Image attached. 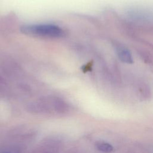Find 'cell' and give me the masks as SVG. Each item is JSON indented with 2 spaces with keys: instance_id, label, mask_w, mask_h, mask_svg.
Wrapping results in <instances>:
<instances>
[{
  "instance_id": "1",
  "label": "cell",
  "mask_w": 153,
  "mask_h": 153,
  "mask_svg": "<svg viewBox=\"0 0 153 153\" xmlns=\"http://www.w3.org/2000/svg\"><path fill=\"white\" fill-rule=\"evenodd\" d=\"M21 31L27 35L42 38L55 39L64 36L65 30L60 26L49 23L32 24L23 26Z\"/></svg>"
},
{
  "instance_id": "2",
  "label": "cell",
  "mask_w": 153,
  "mask_h": 153,
  "mask_svg": "<svg viewBox=\"0 0 153 153\" xmlns=\"http://www.w3.org/2000/svg\"><path fill=\"white\" fill-rule=\"evenodd\" d=\"M115 52L118 59L126 63H133L132 55L128 48L123 45H117L115 47Z\"/></svg>"
},
{
  "instance_id": "3",
  "label": "cell",
  "mask_w": 153,
  "mask_h": 153,
  "mask_svg": "<svg viewBox=\"0 0 153 153\" xmlns=\"http://www.w3.org/2000/svg\"><path fill=\"white\" fill-rule=\"evenodd\" d=\"M128 16L136 20H149L152 17V13L149 11H145V10L142 9H132L130 10L128 12Z\"/></svg>"
},
{
  "instance_id": "4",
  "label": "cell",
  "mask_w": 153,
  "mask_h": 153,
  "mask_svg": "<svg viewBox=\"0 0 153 153\" xmlns=\"http://www.w3.org/2000/svg\"><path fill=\"white\" fill-rule=\"evenodd\" d=\"M97 149L103 153H111L113 151V146L109 143L105 142H98L96 143Z\"/></svg>"
}]
</instances>
